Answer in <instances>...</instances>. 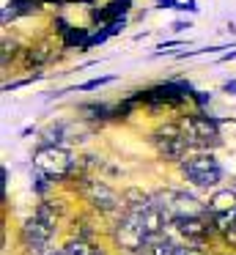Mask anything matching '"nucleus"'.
I'll return each mask as SVG.
<instances>
[{
	"mask_svg": "<svg viewBox=\"0 0 236 255\" xmlns=\"http://www.w3.org/2000/svg\"><path fill=\"white\" fill-rule=\"evenodd\" d=\"M173 242H168V239H159V242H151L146 244V247L140 250L137 255H173Z\"/></svg>",
	"mask_w": 236,
	"mask_h": 255,
	"instance_id": "11",
	"label": "nucleus"
},
{
	"mask_svg": "<svg viewBox=\"0 0 236 255\" xmlns=\"http://www.w3.org/2000/svg\"><path fill=\"white\" fill-rule=\"evenodd\" d=\"M49 255H69L66 250H55V253H49Z\"/></svg>",
	"mask_w": 236,
	"mask_h": 255,
	"instance_id": "20",
	"label": "nucleus"
},
{
	"mask_svg": "<svg viewBox=\"0 0 236 255\" xmlns=\"http://www.w3.org/2000/svg\"><path fill=\"white\" fill-rule=\"evenodd\" d=\"M33 189H36V192H47V176H41V173H38V176H36V184H33Z\"/></svg>",
	"mask_w": 236,
	"mask_h": 255,
	"instance_id": "17",
	"label": "nucleus"
},
{
	"mask_svg": "<svg viewBox=\"0 0 236 255\" xmlns=\"http://www.w3.org/2000/svg\"><path fill=\"white\" fill-rule=\"evenodd\" d=\"M107 28L104 30H99V33H93V36H88V41H85V47H82V50H91V47H96V44H102L104 39H107Z\"/></svg>",
	"mask_w": 236,
	"mask_h": 255,
	"instance_id": "14",
	"label": "nucleus"
},
{
	"mask_svg": "<svg viewBox=\"0 0 236 255\" xmlns=\"http://www.w3.org/2000/svg\"><path fill=\"white\" fill-rule=\"evenodd\" d=\"M173 255H203V250L187 247V244H176V247H173Z\"/></svg>",
	"mask_w": 236,
	"mask_h": 255,
	"instance_id": "15",
	"label": "nucleus"
},
{
	"mask_svg": "<svg viewBox=\"0 0 236 255\" xmlns=\"http://www.w3.org/2000/svg\"><path fill=\"white\" fill-rule=\"evenodd\" d=\"M82 195L99 211H115L124 206V198L115 189H110L104 181H82Z\"/></svg>",
	"mask_w": 236,
	"mask_h": 255,
	"instance_id": "7",
	"label": "nucleus"
},
{
	"mask_svg": "<svg viewBox=\"0 0 236 255\" xmlns=\"http://www.w3.org/2000/svg\"><path fill=\"white\" fill-rule=\"evenodd\" d=\"M85 41H88V33L82 28H71L69 25V30L63 33V47H85Z\"/></svg>",
	"mask_w": 236,
	"mask_h": 255,
	"instance_id": "12",
	"label": "nucleus"
},
{
	"mask_svg": "<svg viewBox=\"0 0 236 255\" xmlns=\"http://www.w3.org/2000/svg\"><path fill=\"white\" fill-rule=\"evenodd\" d=\"M55 228H58V211L55 206L41 203L36 214L22 225V244L30 255H49V239H52Z\"/></svg>",
	"mask_w": 236,
	"mask_h": 255,
	"instance_id": "1",
	"label": "nucleus"
},
{
	"mask_svg": "<svg viewBox=\"0 0 236 255\" xmlns=\"http://www.w3.org/2000/svg\"><path fill=\"white\" fill-rule=\"evenodd\" d=\"M184 137L190 145L195 148H214V145L223 143L220 137V127L214 118L209 116H190L184 121Z\"/></svg>",
	"mask_w": 236,
	"mask_h": 255,
	"instance_id": "5",
	"label": "nucleus"
},
{
	"mask_svg": "<svg viewBox=\"0 0 236 255\" xmlns=\"http://www.w3.org/2000/svg\"><path fill=\"white\" fill-rule=\"evenodd\" d=\"M181 170H184V176L190 178L192 184H198V187H217V184L223 181V167H220V162L214 159L212 154L190 156V159H184Z\"/></svg>",
	"mask_w": 236,
	"mask_h": 255,
	"instance_id": "4",
	"label": "nucleus"
},
{
	"mask_svg": "<svg viewBox=\"0 0 236 255\" xmlns=\"http://www.w3.org/2000/svg\"><path fill=\"white\" fill-rule=\"evenodd\" d=\"M115 77H96V80H88V83H82V85H77V91H93V88H99V85H107V83H113Z\"/></svg>",
	"mask_w": 236,
	"mask_h": 255,
	"instance_id": "13",
	"label": "nucleus"
},
{
	"mask_svg": "<svg viewBox=\"0 0 236 255\" xmlns=\"http://www.w3.org/2000/svg\"><path fill=\"white\" fill-rule=\"evenodd\" d=\"M157 6L159 8H179L181 3H179V0H157Z\"/></svg>",
	"mask_w": 236,
	"mask_h": 255,
	"instance_id": "19",
	"label": "nucleus"
},
{
	"mask_svg": "<svg viewBox=\"0 0 236 255\" xmlns=\"http://www.w3.org/2000/svg\"><path fill=\"white\" fill-rule=\"evenodd\" d=\"M192 99H195L198 105H209V102H212V94H203V91H195V94H192Z\"/></svg>",
	"mask_w": 236,
	"mask_h": 255,
	"instance_id": "18",
	"label": "nucleus"
},
{
	"mask_svg": "<svg viewBox=\"0 0 236 255\" xmlns=\"http://www.w3.org/2000/svg\"><path fill=\"white\" fill-rule=\"evenodd\" d=\"M124 28H126V19H115V22H110V25H107V33H110V36H115V33H121Z\"/></svg>",
	"mask_w": 236,
	"mask_h": 255,
	"instance_id": "16",
	"label": "nucleus"
},
{
	"mask_svg": "<svg viewBox=\"0 0 236 255\" xmlns=\"http://www.w3.org/2000/svg\"><path fill=\"white\" fill-rule=\"evenodd\" d=\"M33 165H36V170L41 173V176L52 178V181H60V178H66V176L71 173L74 159H71V154H69L66 148L49 143V145H41V148L36 151V156H33Z\"/></svg>",
	"mask_w": 236,
	"mask_h": 255,
	"instance_id": "3",
	"label": "nucleus"
},
{
	"mask_svg": "<svg viewBox=\"0 0 236 255\" xmlns=\"http://www.w3.org/2000/svg\"><path fill=\"white\" fill-rule=\"evenodd\" d=\"M113 242L118 244L121 250H126V253H140V250L146 247L148 236H146V231H143L137 214H129V211H126V214L115 222L113 225Z\"/></svg>",
	"mask_w": 236,
	"mask_h": 255,
	"instance_id": "6",
	"label": "nucleus"
},
{
	"mask_svg": "<svg viewBox=\"0 0 236 255\" xmlns=\"http://www.w3.org/2000/svg\"><path fill=\"white\" fill-rule=\"evenodd\" d=\"M154 143H157L159 154L165 156V159H184L187 151L192 148L190 143H187L184 132H179L176 127H165L162 132L154 134Z\"/></svg>",
	"mask_w": 236,
	"mask_h": 255,
	"instance_id": "8",
	"label": "nucleus"
},
{
	"mask_svg": "<svg viewBox=\"0 0 236 255\" xmlns=\"http://www.w3.org/2000/svg\"><path fill=\"white\" fill-rule=\"evenodd\" d=\"M126 8H129V0H113V3H107V8H93L91 19L93 22H104V19L115 22V19H124Z\"/></svg>",
	"mask_w": 236,
	"mask_h": 255,
	"instance_id": "9",
	"label": "nucleus"
},
{
	"mask_svg": "<svg viewBox=\"0 0 236 255\" xmlns=\"http://www.w3.org/2000/svg\"><path fill=\"white\" fill-rule=\"evenodd\" d=\"M154 203L168 214L170 222H179V220H198V217H206V209L198 198L187 192H179V189H165V192L154 195Z\"/></svg>",
	"mask_w": 236,
	"mask_h": 255,
	"instance_id": "2",
	"label": "nucleus"
},
{
	"mask_svg": "<svg viewBox=\"0 0 236 255\" xmlns=\"http://www.w3.org/2000/svg\"><path fill=\"white\" fill-rule=\"evenodd\" d=\"M63 250L69 255H102V250L93 247L91 242H85V239H71V242H66Z\"/></svg>",
	"mask_w": 236,
	"mask_h": 255,
	"instance_id": "10",
	"label": "nucleus"
},
{
	"mask_svg": "<svg viewBox=\"0 0 236 255\" xmlns=\"http://www.w3.org/2000/svg\"><path fill=\"white\" fill-rule=\"evenodd\" d=\"M225 91H236V83H228V85H225Z\"/></svg>",
	"mask_w": 236,
	"mask_h": 255,
	"instance_id": "21",
	"label": "nucleus"
}]
</instances>
